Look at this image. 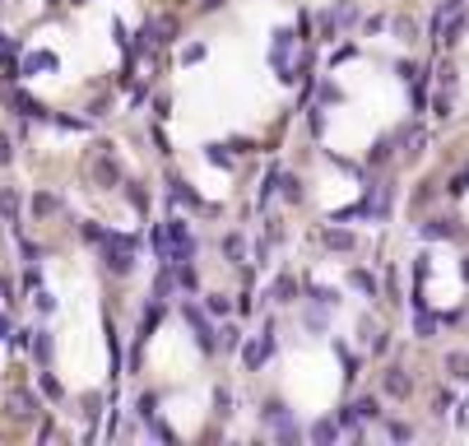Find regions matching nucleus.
<instances>
[{"instance_id": "obj_12", "label": "nucleus", "mask_w": 469, "mask_h": 446, "mask_svg": "<svg viewBox=\"0 0 469 446\" xmlns=\"http://www.w3.org/2000/svg\"><path fill=\"white\" fill-rule=\"evenodd\" d=\"M348 284H353L358 293H372V275H363V270H358V275H348Z\"/></svg>"}, {"instance_id": "obj_22", "label": "nucleus", "mask_w": 469, "mask_h": 446, "mask_svg": "<svg viewBox=\"0 0 469 446\" xmlns=\"http://www.w3.org/2000/svg\"><path fill=\"white\" fill-rule=\"evenodd\" d=\"M312 135H325V112H321V107L312 112Z\"/></svg>"}, {"instance_id": "obj_16", "label": "nucleus", "mask_w": 469, "mask_h": 446, "mask_svg": "<svg viewBox=\"0 0 469 446\" xmlns=\"http://www.w3.org/2000/svg\"><path fill=\"white\" fill-rule=\"evenodd\" d=\"M33 334H37V339H33V354H37V358H42V363H47V354H51V344H47V334H42V330H33Z\"/></svg>"}, {"instance_id": "obj_18", "label": "nucleus", "mask_w": 469, "mask_h": 446, "mask_svg": "<svg viewBox=\"0 0 469 446\" xmlns=\"http://www.w3.org/2000/svg\"><path fill=\"white\" fill-rule=\"evenodd\" d=\"M181 61H186V66H190V61H205V47H200V42H190L186 52H181Z\"/></svg>"}, {"instance_id": "obj_10", "label": "nucleus", "mask_w": 469, "mask_h": 446, "mask_svg": "<svg viewBox=\"0 0 469 446\" xmlns=\"http://www.w3.org/2000/svg\"><path fill=\"white\" fill-rule=\"evenodd\" d=\"M209 312H214V316H228V312H233V302H228V298H219V293H214V298H209Z\"/></svg>"}, {"instance_id": "obj_11", "label": "nucleus", "mask_w": 469, "mask_h": 446, "mask_svg": "<svg viewBox=\"0 0 469 446\" xmlns=\"http://www.w3.org/2000/svg\"><path fill=\"white\" fill-rule=\"evenodd\" d=\"M14 414H23V418H28V414H37V409H33V395H14Z\"/></svg>"}, {"instance_id": "obj_15", "label": "nucleus", "mask_w": 469, "mask_h": 446, "mask_svg": "<svg viewBox=\"0 0 469 446\" xmlns=\"http://www.w3.org/2000/svg\"><path fill=\"white\" fill-rule=\"evenodd\" d=\"M98 414H102V400H93V395H89V400H84V418H89V423H98Z\"/></svg>"}, {"instance_id": "obj_20", "label": "nucleus", "mask_w": 469, "mask_h": 446, "mask_svg": "<svg viewBox=\"0 0 469 446\" xmlns=\"http://www.w3.org/2000/svg\"><path fill=\"white\" fill-rule=\"evenodd\" d=\"M312 437H321V442H330V437H335V423H312Z\"/></svg>"}, {"instance_id": "obj_2", "label": "nucleus", "mask_w": 469, "mask_h": 446, "mask_svg": "<svg viewBox=\"0 0 469 446\" xmlns=\"http://www.w3.org/2000/svg\"><path fill=\"white\" fill-rule=\"evenodd\" d=\"M186 321H190V330H195V344H200L205 354H214V349H219V339H214V334H219V330H214V325L200 316V307H195V302H186Z\"/></svg>"}, {"instance_id": "obj_8", "label": "nucleus", "mask_w": 469, "mask_h": 446, "mask_svg": "<svg viewBox=\"0 0 469 446\" xmlns=\"http://www.w3.org/2000/svg\"><path fill=\"white\" fill-rule=\"evenodd\" d=\"M312 302H321V307H335V289H325V284H312Z\"/></svg>"}, {"instance_id": "obj_1", "label": "nucleus", "mask_w": 469, "mask_h": 446, "mask_svg": "<svg viewBox=\"0 0 469 446\" xmlns=\"http://www.w3.org/2000/svg\"><path fill=\"white\" fill-rule=\"evenodd\" d=\"M269 354H274V330L265 325V330H260V339H251V344L242 349V363L256 372V368H265V358H269Z\"/></svg>"}, {"instance_id": "obj_14", "label": "nucleus", "mask_w": 469, "mask_h": 446, "mask_svg": "<svg viewBox=\"0 0 469 446\" xmlns=\"http://www.w3.org/2000/svg\"><path fill=\"white\" fill-rule=\"evenodd\" d=\"M209 163H219V167H233V158L224 154V145H209Z\"/></svg>"}, {"instance_id": "obj_13", "label": "nucleus", "mask_w": 469, "mask_h": 446, "mask_svg": "<svg viewBox=\"0 0 469 446\" xmlns=\"http://www.w3.org/2000/svg\"><path fill=\"white\" fill-rule=\"evenodd\" d=\"M42 395H51V400H61L66 390H61V381H56V377H42Z\"/></svg>"}, {"instance_id": "obj_24", "label": "nucleus", "mask_w": 469, "mask_h": 446, "mask_svg": "<svg viewBox=\"0 0 469 446\" xmlns=\"http://www.w3.org/2000/svg\"><path fill=\"white\" fill-rule=\"evenodd\" d=\"M10 158H14V149H10V140L0 135V163H10Z\"/></svg>"}, {"instance_id": "obj_3", "label": "nucleus", "mask_w": 469, "mask_h": 446, "mask_svg": "<svg viewBox=\"0 0 469 446\" xmlns=\"http://www.w3.org/2000/svg\"><path fill=\"white\" fill-rule=\"evenodd\" d=\"M51 66H56V56H51V52H28V56L19 61V70H14V75L28 79V75H37V70H51Z\"/></svg>"}, {"instance_id": "obj_7", "label": "nucleus", "mask_w": 469, "mask_h": 446, "mask_svg": "<svg viewBox=\"0 0 469 446\" xmlns=\"http://www.w3.org/2000/svg\"><path fill=\"white\" fill-rule=\"evenodd\" d=\"M0 214H5V219H19V195H14V191H0Z\"/></svg>"}, {"instance_id": "obj_25", "label": "nucleus", "mask_w": 469, "mask_h": 446, "mask_svg": "<svg viewBox=\"0 0 469 446\" xmlns=\"http://www.w3.org/2000/svg\"><path fill=\"white\" fill-rule=\"evenodd\" d=\"M0 334H10V321H5V316H0Z\"/></svg>"}, {"instance_id": "obj_19", "label": "nucleus", "mask_w": 469, "mask_h": 446, "mask_svg": "<svg viewBox=\"0 0 469 446\" xmlns=\"http://www.w3.org/2000/svg\"><path fill=\"white\" fill-rule=\"evenodd\" d=\"M451 372H456L460 381H469V358H451Z\"/></svg>"}, {"instance_id": "obj_9", "label": "nucleus", "mask_w": 469, "mask_h": 446, "mask_svg": "<svg viewBox=\"0 0 469 446\" xmlns=\"http://www.w3.org/2000/svg\"><path fill=\"white\" fill-rule=\"evenodd\" d=\"M325 246H335V251H348V246H353V237H348V233H325Z\"/></svg>"}, {"instance_id": "obj_23", "label": "nucleus", "mask_w": 469, "mask_h": 446, "mask_svg": "<svg viewBox=\"0 0 469 446\" xmlns=\"http://www.w3.org/2000/svg\"><path fill=\"white\" fill-rule=\"evenodd\" d=\"M219 334H224V344H228V349H237V344H242V334H237L233 325H228V330H219Z\"/></svg>"}, {"instance_id": "obj_5", "label": "nucleus", "mask_w": 469, "mask_h": 446, "mask_svg": "<svg viewBox=\"0 0 469 446\" xmlns=\"http://www.w3.org/2000/svg\"><path fill=\"white\" fill-rule=\"evenodd\" d=\"M293 293H298V284H293V279L284 275V279H274V289H269V298H274V302H293Z\"/></svg>"}, {"instance_id": "obj_4", "label": "nucleus", "mask_w": 469, "mask_h": 446, "mask_svg": "<svg viewBox=\"0 0 469 446\" xmlns=\"http://www.w3.org/2000/svg\"><path fill=\"white\" fill-rule=\"evenodd\" d=\"M14 112L19 116H47V107L37 98H28V93H14Z\"/></svg>"}, {"instance_id": "obj_6", "label": "nucleus", "mask_w": 469, "mask_h": 446, "mask_svg": "<svg viewBox=\"0 0 469 446\" xmlns=\"http://www.w3.org/2000/svg\"><path fill=\"white\" fill-rule=\"evenodd\" d=\"M224 251H228V256L237 260V265H242V256H246V242H242V237H237V233H228V237H224Z\"/></svg>"}, {"instance_id": "obj_17", "label": "nucleus", "mask_w": 469, "mask_h": 446, "mask_svg": "<svg viewBox=\"0 0 469 446\" xmlns=\"http://www.w3.org/2000/svg\"><path fill=\"white\" fill-rule=\"evenodd\" d=\"M33 205H37V214H51V210H56V195H47V191H42Z\"/></svg>"}, {"instance_id": "obj_21", "label": "nucleus", "mask_w": 469, "mask_h": 446, "mask_svg": "<svg viewBox=\"0 0 469 446\" xmlns=\"http://www.w3.org/2000/svg\"><path fill=\"white\" fill-rule=\"evenodd\" d=\"M126 195H130V205H135V210H145V205H149V200H145V191H140V186H126Z\"/></svg>"}]
</instances>
